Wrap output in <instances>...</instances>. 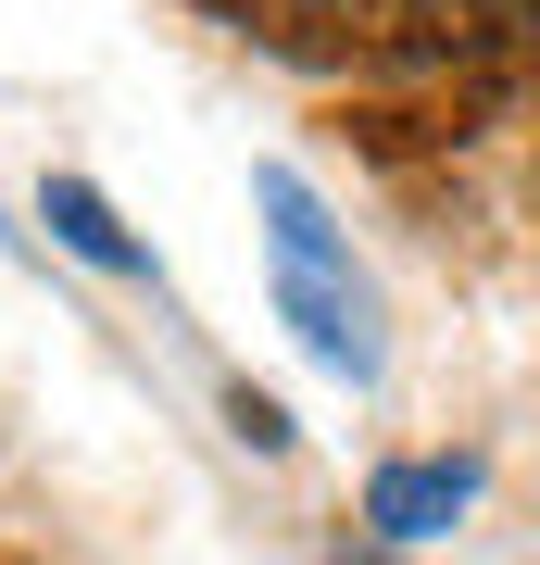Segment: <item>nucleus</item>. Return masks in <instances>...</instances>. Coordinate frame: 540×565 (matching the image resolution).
<instances>
[{
    "label": "nucleus",
    "mask_w": 540,
    "mask_h": 565,
    "mask_svg": "<svg viewBox=\"0 0 540 565\" xmlns=\"http://www.w3.org/2000/svg\"><path fill=\"white\" fill-rule=\"evenodd\" d=\"M226 427H240L252 452H289V440H301V427H289V403H277V390H252V377H226Z\"/></svg>",
    "instance_id": "4"
},
{
    "label": "nucleus",
    "mask_w": 540,
    "mask_h": 565,
    "mask_svg": "<svg viewBox=\"0 0 540 565\" xmlns=\"http://www.w3.org/2000/svg\"><path fill=\"white\" fill-rule=\"evenodd\" d=\"M0 239H13V226H0Z\"/></svg>",
    "instance_id": "5"
},
{
    "label": "nucleus",
    "mask_w": 540,
    "mask_h": 565,
    "mask_svg": "<svg viewBox=\"0 0 540 565\" xmlns=\"http://www.w3.org/2000/svg\"><path fill=\"white\" fill-rule=\"evenodd\" d=\"M252 202H264V289H277V327L327 364V377L364 390L390 364V340H378V289H364L352 239L327 226V202L289 177V163H252Z\"/></svg>",
    "instance_id": "1"
},
{
    "label": "nucleus",
    "mask_w": 540,
    "mask_h": 565,
    "mask_svg": "<svg viewBox=\"0 0 540 565\" xmlns=\"http://www.w3.org/2000/svg\"><path fill=\"white\" fill-rule=\"evenodd\" d=\"M39 226H51L76 264H100V277H151V239H139L114 202H100L88 177H39Z\"/></svg>",
    "instance_id": "3"
},
{
    "label": "nucleus",
    "mask_w": 540,
    "mask_h": 565,
    "mask_svg": "<svg viewBox=\"0 0 540 565\" xmlns=\"http://www.w3.org/2000/svg\"><path fill=\"white\" fill-rule=\"evenodd\" d=\"M478 503V452H415V465H378V478H364V527H378V541H441V527Z\"/></svg>",
    "instance_id": "2"
}]
</instances>
